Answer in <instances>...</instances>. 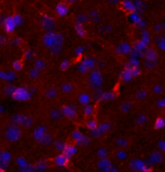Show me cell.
Here are the masks:
<instances>
[{
    "label": "cell",
    "mask_w": 165,
    "mask_h": 172,
    "mask_svg": "<svg viewBox=\"0 0 165 172\" xmlns=\"http://www.w3.org/2000/svg\"><path fill=\"white\" fill-rule=\"evenodd\" d=\"M163 124H164V122H163V120H162V119H158V121L156 122L157 127H160V128L163 125Z\"/></svg>",
    "instance_id": "obj_2"
},
{
    "label": "cell",
    "mask_w": 165,
    "mask_h": 172,
    "mask_svg": "<svg viewBox=\"0 0 165 172\" xmlns=\"http://www.w3.org/2000/svg\"><path fill=\"white\" fill-rule=\"evenodd\" d=\"M162 154L160 153H153L151 156V162L153 164H157L158 162H160L162 160Z\"/></svg>",
    "instance_id": "obj_1"
}]
</instances>
